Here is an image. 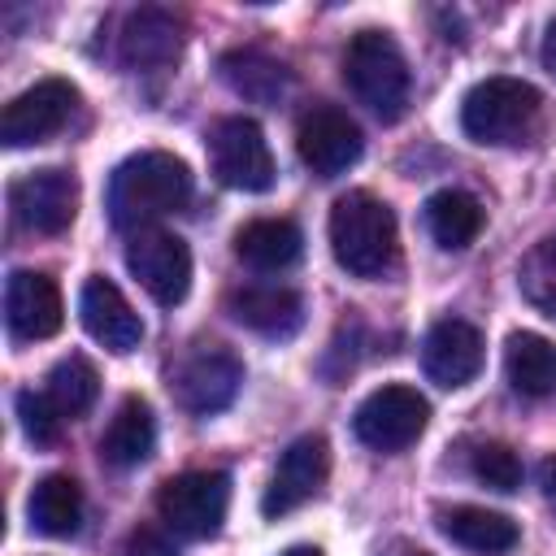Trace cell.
<instances>
[{
  "label": "cell",
  "mask_w": 556,
  "mask_h": 556,
  "mask_svg": "<svg viewBox=\"0 0 556 556\" xmlns=\"http://www.w3.org/2000/svg\"><path fill=\"white\" fill-rule=\"evenodd\" d=\"M504 374H508V387L517 395H552L556 391V343L534 334V330H517L508 334L504 343Z\"/></svg>",
  "instance_id": "24"
},
{
  "label": "cell",
  "mask_w": 556,
  "mask_h": 556,
  "mask_svg": "<svg viewBox=\"0 0 556 556\" xmlns=\"http://www.w3.org/2000/svg\"><path fill=\"white\" fill-rule=\"evenodd\" d=\"M26 517H30V530H39L43 539L78 534V526H83V486L70 473L39 478L30 500H26Z\"/></svg>",
  "instance_id": "22"
},
{
  "label": "cell",
  "mask_w": 556,
  "mask_h": 556,
  "mask_svg": "<svg viewBox=\"0 0 556 556\" xmlns=\"http://www.w3.org/2000/svg\"><path fill=\"white\" fill-rule=\"evenodd\" d=\"M48 400L56 404V413L61 417H83L91 404H96V395H100V374H96V365L87 361V356H78V352H70V356H61L52 369H48Z\"/></svg>",
  "instance_id": "26"
},
{
  "label": "cell",
  "mask_w": 556,
  "mask_h": 556,
  "mask_svg": "<svg viewBox=\"0 0 556 556\" xmlns=\"http://www.w3.org/2000/svg\"><path fill=\"white\" fill-rule=\"evenodd\" d=\"M178 48H182V30L169 13L161 9H135L122 17V30H117V61L126 70H165L178 61Z\"/></svg>",
  "instance_id": "17"
},
{
  "label": "cell",
  "mask_w": 556,
  "mask_h": 556,
  "mask_svg": "<svg viewBox=\"0 0 556 556\" xmlns=\"http://www.w3.org/2000/svg\"><path fill=\"white\" fill-rule=\"evenodd\" d=\"M208 161H213L217 182L235 191H269L278 174L269 139L252 117H222L208 130Z\"/></svg>",
  "instance_id": "8"
},
{
  "label": "cell",
  "mask_w": 556,
  "mask_h": 556,
  "mask_svg": "<svg viewBox=\"0 0 556 556\" xmlns=\"http://www.w3.org/2000/svg\"><path fill=\"white\" fill-rule=\"evenodd\" d=\"M78 109V87L70 78H43L35 87H26L22 96H13L0 113V139L4 148H30V143H48L52 135L65 130V122Z\"/></svg>",
  "instance_id": "10"
},
{
  "label": "cell",
  "mask_w": 556,
  "mask_h": 556,
  "mask_svg": "<svg viewBox=\"0 0 556 556\" xmlns=\"http://www.w3.org/2000/svg\"><path fill=\"white\" fill-rule=\"evenodd\" d=\"M230 317L265 339H291L300 326H304V300L300 291L291 287H274V282H252V287H239L230 291L226 300Z\"/></svg>",
  "instance_id": "18"
},
{
  "label": "cell",
  "mask_w": 556,
  "mask_h": 556,
  "mask_svg": "<svg viewBox=\"0 0 556 556\" xmlns=\"http://www.w3.org/2000/svg\"><path fill=\"white\" fill-rule=\"evenodd\" d=\"M230 508V478L222 469H187L156 491L161 521L182 539H213Z\"/></svg>",
  "instance_id": "5"
},
{
  "label": "cell",
  "mask_w": 556,
  "mask_h": 556,
  "mask_svg": "<svg viewBox=\"0 0 556 556\" xmlns=\"http://www.w3.org/2000/svg\"><path fill=\"white\" fill-rule=\"evenodd\" d=\"M539 117H543L539 87L526 78H508V74L473 83L460 100V130L473 143H491V148L526 143L539 130Z\"/></svg>",
  "instance_id": "4"
},
{
  "label": "cell",
  "mask_w": 556,
  "mask_h": 556,
  "mask_svg": "<svg viewBox=\"0 0 556 556\" xmlns=\"http://www.w3.org/2000/svg\"><path fill=\"white\" fill-rule=\"evenodd\" d=\"M4 321H9V334L22 343L52 339L65 321L56 278L39 269H13L4 282Z\"/></svg>",
  "instance_id": "14"
},
{
  "label": "cell",
  "mask_w": 556,
  "mask_h": 556,
  "mask_svg": "<svg viewBox=\"0 0 556 556\" xmlns=\"http://www.w3.org/2000/svg\"><path fill=\"white\" fill-rule=\"evenodd\" d=\"M152 447H156V417H152V404H148L143 395H126V400L113 408V417H109V426H104V434H100V456H104V465H113V469H135V465H143V460L152 456Z\"/></svg>",
  "instance_id": "19"
},
{
  "label": "cell",
  "mask_w": 556,
  "mask_h": 556,
  "mask_svg": "<svg viewBox=\"0 0 556 556\" xmlns=\"http://www.w3.org/2000/svg\"><path fill=\"white\" fill-rule=\"evenodd\" d=\"M421 217H426L430 239H434L443 252H460V248H469V243L482 235V204H478L469 191H456V187L434 191V195L426 200Z\"/></svg>",
  "instance_id": "25"
},
{
  "label": "cell",
  "mask_w": 556,
  "mask_h": 556,
  "mask_svg": "<svg viewBox=\"0 0 556 556\" xmlns=\"http://www.w3.org/2000/svg\"><path fill=\"white\" fill-rule=\"evenodd\" d=\"M469 473H473L482 486L500 491V495H513V491L521 486V478H526L521 456H517L508 443H495V439H486V443H478V447L469 452Z\"/></svg>",
  "instance_id": "28"
},
{
  "label": "cell",
  "mask_w": 556,
  "mask_h": 556,
  "mask_svg": "<svg viewBox=\"0 0 556 556\" xmlns=\"http://www.w3.org/2000/svg\"><path fill=\"white\" fill-rule=\"evenodd\" d=\"M126 269L165 308L182 304L191 291V248L174 230H161V226L135 230L126 243Z\"/></svg>",
  "instance_id": "9"
},
{
  "label": "cell",
  "mask_w": 556,
  "mask_h": 556,
  "mask_svg": "<svg viewBox=\"0 0 556 556\" xmlns=\"http://www.w3.org/2000/svg\"><path fill=\"white\" fill-rule=\"evenodd\" d=\"M539 56H543V70H552V74H556V22L547 26V35H543V48H539Z\"/></svg>",
  "instance_id": "32"
},
{
  "label": "cell",
  "mask_w": 556,
  "mask_h": 556,
  "mask_svg": "<svg viewBox=\"0 0 556 556\" xmlns=\"http://www.w3.org/2000/svg\"><path fill=\"white\" fill-rule=\"evenodd\" d=\"M191 200V169L174 152H135L109 178V222L117 230H148Z\"/></svg>",
  "instance_id": "1"
},
{
  "label": "cell",
  "mask_w": 556,
  "mask_h": 556,
  "mask_svg": "<svg viewBox=\"0 0 556 556\" xmlns=\"http://www.w3.org/2000/svg\"><path fill=\"white\" fill-rule=\"evenodd\" d=\"M343 83L348 91L378 117V122H400L408 113L413 96V74L400 52V43L387 30H356L343 48Z\"/></svg>",
  "instance_id": "3"
},
{
  "label": "cell",
  "mask_w": 556,
  "mask_h": 556,
  "mask_svg": "<svg viewBox=\"0 0 556 556\" xmlns=\"http://www.w3.org/2000/svg\"><path fill=\"white\" fill-rule=\"evenodd\" d=\"M326 230H330L334 261L352 278H382L395 265L400 230H395V213L378 195H369V191L339 195L334 208H330Z\"/></svg>",
  "instance_id": "2"
},
{
  "label": "cell",
  "mask_w": 556,
  "mask_h": 556,
  "mask_svg": "<svg viewBox=\"0 0 556 556\" xmlns=\"http://www.w3.org/2000/svg\"><path fill=\"white\" fill-rule=\"evenodd\" d=\"M517 287H521V295H526L539 313L556 317V235L539 239V243L521 256V265H517Z\"/></svg>",
  "instance_id": "27"
},
{
  "label": "cell",
  "mask_w": 556,
  "mask_h": 556,
  "mask_svg": "<svg viewBox=\"0 0 556 556\" xmlns=\"http://www.w3.org/2000/svg\"><path fill=\"white\" fill-rule=\"evenodd\" d=\"M17 421L35 447H52L61 439V426H65V417L56 413L48 391H17Z\"/></svg>",
  "instance_id": "29"
},
{
  "label": "cell",
  "mask_w": 556,
  "mask_h": 556,
  "mask_svg": "<svg viewBox=\"0 0 556 556\" xmlns=\"http://www.w3.org/2000/svg\"><path fill=\"white\" fill-rule=\"evenodd\" d=\"M122 556H178V547H174L161 530H152V526H135V530L126 534Z\"/></svg>",
  "instance_id": "30"
},
{
  "label": "cell",
  "mask_w": 556,
  "mask_h": 556,
  "mask_svg": "<svg viewBox=\"0 0 556 556\" xmlns=\"http://www.w3.org/2000/svg\"><path fill=\"white\" fill-rule=\"evenodd\" d=\"M239 387H243V365L226 348H200V352L182 356L178 369L169 374V391H174L178 408H187L195 417H213V413L230 408Z\"/></svg>",
  "instance_id": "12"
},
{
  "label": "cell",
  "mask_w": 556,
  "mask_h": 556,
  "mask_svg": "<svg viewBox=\"0 0 556 556\" xmlns=\"http://www.w3.org/2000/svg\"><path fill=\"white\" fill-rule=\"evenodd\" d=\"M421 369L443 391H456V387L473 382L478 369H482V334H478V326H469L460 317L434 321L426 330V339H421Z\"/></svg>",
  "instance_id": "16"
},
{
  "label": "cell",
  "mask_w": 556,
  "mask_h": 556,
  "mask_svg": "<svg viewBox=\"0 0 556 556\" xmlns=\"http://www.w3.org/2000/svg\"><path fill=\"white\" fill-rule=\"evenodd\" d=\"M282 556H326L321 547H308V543H295V547H287Z\"/></svg>",
  "instance_id": "33"
},
{
  "label": "cell",
  "mask_w": 556,
  "mask_h": 556,
  "mask_svg": "<svg viewBox=\"0 0 556 556\" xmlns=\"http://www.w3.org/2000/svg\"><path fill=\"white\" fill-rule=\"evenodd\" d=\"M78 317H83V330L100 348H109L117 356H126V352H135L143 343L139 313L130 308V300L122 295V287L113 278H104V274H96V278L83 282V291H78Z\"/></svg>",
  "instance_id": "15"
},
{
  "label": "cell",
  "mask_w": 556,
  "mask_h": 556,
  "mask_svg": "<svg viewBox=\"0 0 556 556\" xmlns=\"http://www.w3.org/2000/svg\"><path fill=\"white\" fill-rule=\"evenodd\" d=\"M330 478V443L321 434H300L295 443H287V452L274 465V478L261 495V513L265 517H287L300 504L317 500L321 486Z\"/></svg>",
  "instance_id": "13"
},
{
  "label": "cell",
  "mask_w": 556,
  "mask_h": 556,
  "mask_svg": "<svg viewBox=\"0 0 556 556\" xmlns=\"http://www.w3.org/2000/svg\"><path fill=\"white\" fill-rule=\"evenodd\" d=\"M439 530L465 547V552H478V556H504L521 543V526L495 508H478V504H452L439 513Z\"/></svg>",
  "instance_id": "20"
},
{
  "label": "cell",
  "mask_w": 556,
  "mask_h": 556,
  "mask_svg": "<svg viewBox=\"0 0 556 556\" xmlns=\"http://www.w3.org/2000/svg\"><path fill=\"white\" fill-rule=\"evenodd\" d=\"M13 222L30 235H61L78 217V178L70 169H30L9 187Z\"/></svg>",
  "instance_id": "11"
},
{
  "label": "cell",
  "mask_w": 556,
  "mask_h": 556,
  "mask_svg": "<svg viewBox=\"0 0 556 556\" xmlns=\"http://www.w3.org/2000/svg\"><path fill=\"white\" fill-rule=\"evenodd\" d=\"M539 491H543V500L556 508V452L543 456V465H539Z\"/></svg>",
  "instance_id": "31"
},
{
  "label": "cell",
  "mask_w": 556,
  "mask_h": 556,
  "mask_svg": "<svg viewBox=\"0 0 556 556\" xmlns=\"http://www.w3.org/2000/svg\"><path fill=\"white\" fill-rule=\"evenodd\" d=\"M295 152L304 161L308 174L317 178H339L348 174L361 152H365V135L356 126V117H348V109L339 104H308L295 122Z\"/></svg>",
  "instance_id": "7"
},
{
  "label": "cell",
  "mask_w": 556,
  "mask_h": 556,
  "mask_svg": "<svg viewBox=\"0 0 556 556\" xmlns=\"http://www.w3.org/2000/svg\"><path fill=\"white\" fill-rule=\"evenodd\" d=\"M304 235L291 217H256L235 235V256L256 274H282L300 261Z\"/></svg>",
  "instance_id": "21"
},
{
  "label": "cell",
  "mask_w": 556,
  "mask_h": 556,
  "mask_svg": "<svg viewBox=\"0 0 556 556\" xmlns=\"http://www.w3.org/2000/svg\"><path fill=\"white\" fill-rule=\"evenodd\" d=\"M408 556H430V552H408Z\"/></svg>",
  "instance_id": "34"
},
{
  "label": "cell",
  "mask_w": 556,
  "mask_h": 556,
  "mask_svg": "<svg viewBox=\"0 0 556 556\" xmlns=\"http://www.w3.org/2000/svg\"><path fill=\"white\" fill-rule=\"evenodd\" d=\"M430 421V404L417 387H404V382H382L378 391H369L356 413H352V430L365 447L374 452H404L421 439Z\"/></svg>",
  "instance_id": "6"
},
{
  "label": "cell",
  "mask_w": 556,
  "mask_h": 556,
  "mask_svg": "<svg viewBox=\"0 0 556 556\" xmlns=\"http://www.w3.org/2000/svg\"><path fill=\"white\" fill-rule=\"evenodd\" d=\"M217 70H222V78L235 96L256 100V104H274L291 87V70L282 61H274L269 52H261V48H235L217 61Z\"/></svg>",
  "instance_id": "23"
}]
</instances>
